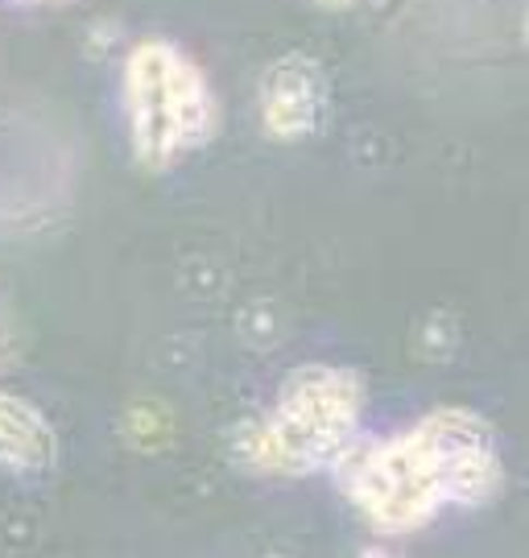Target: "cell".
Segmentation results:
<instances>
[{
  "instance_id": "obj_6",
  "label": "cell",
  "mask_w": 529,
  "mask_h": 558,
  "mask_svg": "<svg viewBox=\"0 0 529 558\" xmlns=\"http://www.w3.org/2000/svg\"><path fill=\"white\" fill-rule=\"evenodd\" d=\"M318 9H352L356 0H314Z\"/></svg>"
},
{
  "instance_id": "obj_2",
  "label": "cell",
  "mask_w": 529,
  "mask_h": 558,
  "mask_svg": "<svg viewBox=\"0 0 529 558\" xmlns=\"http://www.w3.org/2000/svg\"><path fill=\"white\" fill-rule=\"evenodd\" d=\"M364 410V385L335 364H302L277 389L274 410L261 422H249L236 439L240 459L256 472L302 476L356 439Z\"/></svg>"
},
{
  "instance_id": "obj_4",
  "label": "cell",
  "mask_w": 529,
  "mask_h": 558,
  "mask_svg": "<svg viewBox=\"0 0 529 558\" xmlns=\"http://www.w3.org/2000/svg\"><path fill=\"white\" fill-rule=\"evenodd\" d=\"M327 83L318 62L290 54L277 59L261 83V124L274 141H298L318 129Z\"/></svg>"
},
{
  "instance_id": "obj_3",
  "label": "cell",
  "mask_w": 529,
  "mask_h": 558,
  "mask_svg": "<svg viewBox=\"0 0 529 558\" xmlns=\"http://www.w3.org/2000/svg\"><path fill=\"white\" fill-rule=\"evenodd\" d=\"M124 117L133 158L145 170H170L212 141L219 104L203 66L187 50L145 38L124 59Z\"/></svg>"
},
{
  "instance_id": "obj_8",
  "label": "cell",
  "mask_w": 529,
  "mask_h": 558,
  "mask_svg": "<svg viewBox=\"0 0 529 558\" xmlns=\"http://www.w3.org/2000/svg\"><path fill=\"white\" fill-rule=\"evenodd\" d=\"M277 558H281V555H277Z\"/></svg>"
},
{
  "instance_id": "obj_1",
  "label": "cell",
  "mask_w": 529,
  "mask_h": 558,
  "mask_svg": "<svg viewBox=\"0 0 529 558\" xmlns=\"http://www.w3.org/2000/svg\"><path fill=\"white\" fill-rule=\"evenodd\" d=\"M496 435L468 410H431L406 435L348 442L335 480L381 534L422 530L443 505H484L501 488Z\"/></svg>"
},
{
  "instance_id": "obj_5",
  "label": "cell",
  "mask_w": 529,
  "mask_h": 558,
  "mask_svg": "<svg viewBox=\"0 0 529 558\" xmlns=\"http://www.w3.org/2000/svg\"><path fill=\"white\" fill-rule=\"evenodd\" d=\"M59 456L55 426L29 401L0 389V463L13 472H46Z\"/></svg>"
},
{
  "instance_id": "obj_7",
  "label": "cell",
  "mask_w": 529,
  "mask_h": 558,
  "mask_svg": "<svg viewBox=\"0 0 529 558\" xmlns=\"http://www.w3.org/2000/svg\"><path fill=\"white\" fill-rule=\"evenodd\" d=\"M360 558H393V555H385V550H364Z\"/></svg>"
}]
</instances>
